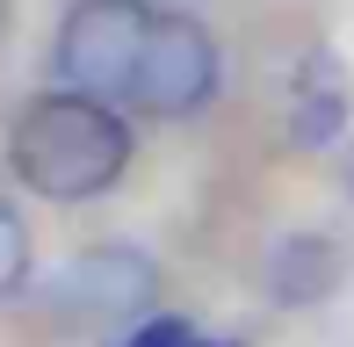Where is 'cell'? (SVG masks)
<instances>
[{"label":"cell","instance_id":"obj_3","mask_svg":"<svg viewBox=\"0 0 354 347\" xmlns=\"http://www.w3.org/2000/svg\"><path fill=\"white\" fill-rule=\"evenodd\" d=\"M217 94V44L196 15H152L131 73V102L145 116H196Z\"/></svg>","mask_w":354,"mask_h":347},{"label":"cell","instance_id":"obj_6","mask_svg":"<svg viewBox=\"0 0 354 347\" xmlns=\"http://www.w3.org/2000/svg\"><path fill=\"white\" fill-rule=\"evenodd\" d=\"M22 275H29V232H22V217L0 203V297L22 290Z\"/></svg>","mask_w":354,"mask_h":347},{"label":"cell","instance_id":"obj_1","mask_svg":"<svg viewBox=\"0 0 354 347\" xmlns=\"http://www.w3.org/2000/svg\"><path fill=\"white\" fill-rule=\"evenodd\" d=\"M8 160L37 196L51 203H94L123 181L131 167V131L109 102H87V94H37V102L15 116Z\"/></svg>","mask_w":354,"mask_h":347},{"label":"cell","instance_id":"obj_8","mask_svg":"<svg viewBox=\"0 0 354 347\" xmlns=\"http://www.w3.org/2000/svg\"><path fill=\"white\" fill-rule=\"evenodd\" d=\"M196 347H232V340H196Z\"/></svg>","mask_w":354,"mask_h":347},{"label":"cell","instance_id":"obj_7","mask_svg":"<svg viewBox=\"0 0 354 347\" xmlns=\"http://www.w3.org/2000/svg\"><path fill=\"white\" fill-rule=\"evenodd\" d=\"M123 347H196V326H181V319H145L138 333H123Z\"/></svg>","mask_w":354,"mask_h":347},{"label":"cell","instance_id":"obj_4","mask_svg":"<svg viewBox=\"0 0 354 347\" xmlns=\"http://www.w3.org/2000/svg\"><path fill=\"white\" fill-rule=\"evenodd\" d=\"M152 290H159V268L138 246H94L58 275V311L73 326H116L152 304Z\"/></svg>","mask_w":354,"mask_h":347},{"label":"cell","instance_id":"obj_5","mask_svg":"<svg viewBox=\"0 0 354 347\" xmlns=\"http://www.w3.org/2000/svg\"><path fill=\"white\" fill-rule=\"evenodd\" d=\"M311 73H318V87H297V138H304V145L333 138V131H340V116H347V94L333 87V66L318 58Z\"/></svg>","mask_w":354,"mask_h":347},{"label":"cell","instance_id":"obj_2","mask_svg":"<svg viewBox=\"0 0 354 347\" xmlns=\"http://www.w3.org/2000/svg\"><path fill=\"white\" fill-rule=\"evenodd\" d=\"M152 8L145 0H73V15L58 22V80L66 94L87 102H131V73L145 51Z\"/></svg>","mask_w":354,"mask_h":347}]
</instances>
